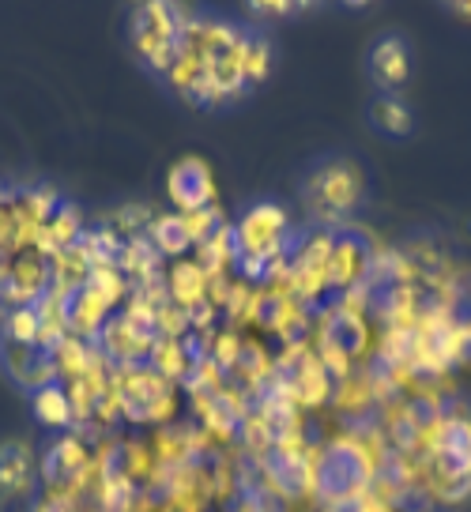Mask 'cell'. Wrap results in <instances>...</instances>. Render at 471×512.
<instances>
[{"label": "cell", "mask_w": 471, "mask_h": 512, "mask_svg": "<svg viewBox=\"0 0 471 512\" xmlns=\"http://www.w3.org/2000/svg\"><path fill=\"white\" fill-rule=\"evenodd\" d=\"M366 68H370V80L381 87V95H396V87L407 83V72H411V49L400 34H381L370 46Z\"/></svg>", "instance_id": "9"}, {"label": "cell", "mask_w": 471, "mask_h": 512, "mask_svg": "<svg viewBox=\"0 0 471 512\" xmlns=\"http://www.w3.org/2000/svg\"><path fill=\"white\" fill-rule=\"evenodd\" d=\"M268 68H272V46L264 34L212 19V23H189L166 80L174 83V91L185 102L215 110L257 87L268 76Z\"/></svg>", "instance_id": "1"}, {"label": "cell", "mask_w": 471, "mask_h": 512, "mask_svg": "<svg viewBox=\"0 0 471 512\" xmlns=\"http://www.w3.org/2000/svg\"><path fill=\"white\" fill-rule=\"evenodd\" d=\"M83 467H87V456L76 441H61V445L49 448L46 456V479L57 486H68V482H80L83 479Z\"/></svg>", "instance_id": "12"}, {"label": "cell", "mask_w": 471, "mask_h": 512, "mask_svg": "<svg viewBox=\"0 0 471 512\" xmlns=\"http://www.w3.org/2000/svg\"><path fill=\"white\" fill-rule=\"evenodd\" d=\"M117 407L125 411L136 422H159V418L170 415L174 407V396H170V384L151 377V373H129L121 388L114 392Z\"/></svg>", "instance_id": "7"}, {"label": "cell", "mask_w": 471, "mask_h": 512, "mask_svg": "<svg viewBox=\"0 0 471 512\" xmlns=\"http://www.w3.org/2000/svg\"><path fill=\"white\" fill-rule=\"evenodd\" d=\"M283 238H287V215L276 204H257L253 211H245V219L234 230V253L253 268L272 264Z\"/></svg>", "instance_id": "6"}, {"label": "cell", "mask_w": 471, "mask_h": 512, "mask_svg": "<svg viewBox=\"0 0 471 512\" xmlns=\"http://www.w3.org/2000/svg\"><path fill=\"white\" fill-rule=\"evenodd\" d=\"M362 196V170L347 159H325L317 162L302 181V200L313 215H321L328 223H340L355 211Z\"/></svg>", "instance_id": "3"}, {"label": "cell", "mask_w": 471, "mask_h": 512, "mask_svg": "<svg viewBox=\"0 0 471 512\" xmlns=\"http://www.w3.org/2000/svg\"><path fill=\"white\" fill-rule=\"evenodd\" d=\"M374 479V460L370 452L355 441H336L321 452V460L313 467V490L321 501L343 505L366 490V482Z\"/></svg>", "instance_id": "4"}, {"label": "cell", "mask_w": 471, "mask_h": 512, "mask_svg": "<svg viewBox=\"0 0 471 512\" xmlns=\"http://www.w3.org/2000/svg\"><path fill=\"white\" fill-rule=\"evenodd\" d=\"M430 456L441 482V497L464 501L471 494V422L441 418L430 433Z\"/></svg>", "instance_id": "5"}, {"label": "cell", "mask_w": 471, "mask_h": 512, "mask_svg": "<svg viewBox=\"0 0 471 512\" xmlns=\"http://www.w3.org/2000/svg\"><path fill=\"white\" fill-rule=\"evenodd\" d=\"M189 12L174 4H144L132 12V46L155 72H170V64L178 57L185 31H189Z\"/></svg>", "instance_id": "2"}, {"label": "cell", "mask_w": 471, "mask_h": 512, "mask_svg": "<svg viewBox=\"0 0 471 512\" xmlns=\"http://www.w3.org/2000/svg\"><path fill=\"white\" fill-rule=\"evenodd\" d=\"M27 486H31V452L23 441H4L0 445V494H23Z\"/></svg>", "instance_id": "10"}, {"label": "cell", "mask_w": 471, "mask_h": 512, "mask_svg": "<svg viewBox=\"0 0 471 512\" xmlns=\"http://www.w3.org/2000/svg\"><path fill=\"white\" fill-rule=\"evenodd\" d=\"M166 189H170V200L178 204L181 215L212 211V196H215L212 166L204 159H181L178 166H170Z\"/></svg>", "instance_id": "8"}, {"label": "cell", "mask_w": 471, "mask_h": 512, "mask_svg": "<svg viewBox=\"0 0 471 512\" xmlns=\"http://www.w3.org/2000/svg\"><path fill=\"white\" fill-rule=\"evenodd\" d=\"M370 125L381 132V136H407L415 117H411V106H407L400 95H377L374 106H370Z\"/></svg>", "instance_id": "11"}, {"label": "cell", "mask_w": 471, "mask_h": 512, "mask_svg": "<svg viewBox=\"0 0 471 512\" xmlns=\"http://www.w3.org/2000/svg\"><path fill=\"white\" fill-rule=\"evenodd\" d=\"M34 415L49 422V426H65L68 418H72V403H68V396L57 384H46V388L34 392Z\"/></svg>", "instance_id": "14"}, {"label": "cell", "mask_w": 471, "mask_h": 512, "mask_svg": "<svg viewBox=\"0 0 471 512\" xmlns=\"http://www.w3.org/2000/svg\"><path fill=\"white\" fill-rule=\"evenodd\" d=\"M151 238L159 241V249L163 253H181V249H189L196 241L193 226H189V219L185 215H166V219H159L155 223V234Z\"/></svg>", "instance_id": "13"}]
</instances>
